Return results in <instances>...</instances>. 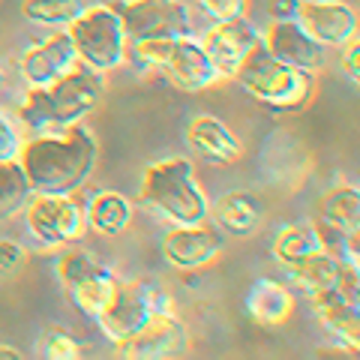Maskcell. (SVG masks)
Returning <instances> with one entry per match:
<instances>
[{
    "label": "cell",
    "instance_id": "6da1fadb",
    "mask_svg": "<svg viewBox=\"0 0 360 360\" xmlns=\"http://www.w3.org/2000/svg\"><path fill=\"white\" fill-rule=\"evenodd\" d=\"M99 160V144L94 132L82 123L66 129L37 132L21 141L18 162L25 168L33 193L75 195L82 189Z\"/></svg>",
    "mask_w": 360,
    "mask_h": 360
},
{
    "label": "cell",
    "instance_id": "7a4b0ae2",
    "mask_svg": "<svg viewBox=\"0 0 360 360\" xmlns=\"http://www.w3.org/2000/svg\"><path fill=\"white\" fill-rule=\"evenodd\" d=\"M103 94H105L103 72L90 70L84 63H75L70 72L60 75L51 84H42V87L27 84V94L18 108V120L33 135L66 129L72 123H82L99 105Z\"/></svg>",
    "mask_w": 360,
    "mask_h": 360
},
{
    "label": "cell",
    "instance_id": "3957f363",
    "mask_svg": "<svg viewBox=\"0 0 360 360\" xmlns=\"http://www.w3.org/2000/svg\"><path fill=\"white\" fill-rule=\"evenodd\" d=\"M139 201L172 225H195L210 213V201L186 156H168L144 168Z\"/></svg>",
    "mask_w": 360,
    "mask_h": 360
},
{
    "label": "cell",
    "instance_id": "277c9868",
    "mask_svg": "<svg viewBox=\"0 0 360 360\" xmlns=\"http://www.w3.org/2000/svg\"><path fill=\"white\" fill-rule=\"evenodd\" d=\"M231 78L246 94H252L258 103L270 105L274 111H303L315 94V75L276 60L264 49V42H258L246 54Z\"/></svg>",
    "mask_w": 360,
    "mask_h": 360
},
{
    "label": "cell",
    "instance_id": "5b68a950",
    "mask_svg": "<svg viewBox=\"0 0 360 360\" xmlns=\"http://www.w3.org/2000/svg\"><path fill=\"white\" fill-rule=\"evenodd\" d=\"M132 51L148 70H160L168 82L180 90H207L222 75L201 49L198 37H162V39H144L132 42Z\"/></svg>",
    "mask_w": 360,
    "mask_h": 360
},
{
    "label": "cell",
    "instance_id": "8992f818",
    "mask_svg": "<svg viewBox=\"0 0 360 360\" xmlns=\"http://www.w3.org/2000/svg\"><path fill=\"white\" fill-rule=\"evenodd\" d=\"M66 33L72 39L78 63L96 72H111L127 60V33H123L120 15L115 6H84L70 25Z\"/></svg>",
    "mask_w": 360,
    "mask_h": 360
},
{
    "label": "cell",
    "instance_id": "52a82bcc",
    "mask_svg": "<svg viewBox=\"0 0 360 360\" xmlns=\"http://www.w3.org/2000/svg\"><path fill=\"white\" fill-rule=\"evenodd\" d=\"M25 222L30 238L39 246H66L78 240L87 229L84 207L78 205L72 195L58 193H33L25 205Z\"/></svg>",
    "mask_w": 360,
    "mask_h": 360
},
{
    "label": "cell",
    "instance_id": "ba28073f",
    "mask_svg": "<svg viewBox=\"0 0 360 360\" xmlns=\"http://www.w3.org/2000/svg\"><path fill=\"white\" fill-rule=\"evenodd\" d=\"M115 9L120 15L127 42L189 37L193 33V18L180 0H123Z\"/></svg>",
    "mask_w": 360,
    "mask_h": 360
},
{
    "label": "cell",
    "instance_id": "9c48e42d",
    "mask_svg": "<svg viewBox=\"0 0 360 360\" xmlns=\"http://www.w3.org/2000/svg\"><path fill=\"white\" fill-rule=\"evenodd\" d=\"M186 348H189L186 324L177 315V309H172V312H150L139 333H132L129 340L117 342V357L172 360V357L186 354Z\"/></svg>",
    "mask_w": 360,
    "mask_h": 360
},
{
    "label": "cell",
    "instance_id": "30bf717a",
    "mask_svg": "<svg viewBox=\"0 0 360 360\" xmlns=\"http://www.w3.org/2000/svg\"><path fill=\"white\" fill-rule=\"evenodd\" d=\"M162 258L177 270H195L210 264L222 252L225 231L210 217L195 225H174L162 234Z\"/></svg>",
    "mask_w": 360,
    "mask_h": 360
},
{
    "label": "cell",
    "instance_id": "8fae6325",
    "mask_svg": "<svg viewBox=\"0 0 360 360\" xmlns=\"http://www.w3.org/2000/svg\"><path fill=\"white\" fill-rule=\"evenodd\" d=\"M201 49L207 51V58L217 66V72L222 78H231L238 72V66L243 58L250 54L258 42H262V30L246 15L240 18H225V21H213V27H207L198 37Z\"/></svg>",
    "mask_w": 360,
    "mask_h": 360
},
{
    "label": "cell",
    "instance_id": "7c38bea8",
    "mask_svg": "<svg viewBox=\"0 0 360 360\" xmlns=\"http://www.w3.org/2000/svg\"><path fill=\"white\" fill-rule=\"evenodd\" d=\"M297 25L324 49L357 37V13L342 0H297Z\"/></svg>",
    "mask_w": 360,
    "mask_h": 360
},
{
    "label": "cell",
    "instance_id": "4fadbf2b",
    "mask_svg": "<svg viewBox=\"0 0 360 360\" xmlns=\"http://www.w3.org/2000/svg\"><path fill=\"white\" fill-rule=\"evenodd\" d=\"M262 42L276 60L297 66V70L315 72L324 66V51L328 49H324L321 42H315L309 33L297 25V18L270 21V25L262 30Z\"/></svg>",
    "mask_w": 360,
    "mask_h": 360
},
{
    "label": "cell",
    "instance_id": "5bb4252c",
    "mask_svg": "<svg viewBox=\"0 0 360 360\" xmlns=\"http://www.w3.org/2000/svg\"><path fill=\"white\" fill-rule=\"evenodd\" d=\"M75 63H78V58H75L70 33H66V27H58V33H51L49 39L30 45V49L21 54L18 70H21V78H25L27 84L42 87V84L58 82V78L70 72Z\"/></svg>",
    "mask_w": 360,
    "mask_h": 360
},
{
    "label": "cell",
    "instance_id": "9a60e30c",
    "mask_svg": "<svg viewBox=\"0 0 360 360\" xmlns=\"http://www.w3.org/2000/svg\"><path fill=\"white\" fill-rule=\"evenodd\" d=\"M148 315H150V303H148L144 283H120L117 279L115 297L108 300V307L96 319V324L117 345L123 340H129L132 333H139L141 324L148 321Z\"/></svg>",
    "mask_w": 360,
    "mask_h": 360
},
{
    "label": "cell",
    "instance_id": "2e32d148",
    "mask_svg": "<svg viewBox=\"0 0 360 360\" xmlns=\"http://www.w3.org/2000/svg\"><path fill=\"white\" fill-rule=\"evenodd\" d=\"M186 141L198 156H205L213 165H234L243 160V144L219 117L198 115L189 120Z\"/></svg>",
    "mask_w": 360,
    "mask_h": 360
},
{
    "label": "cell",
    "instance_id": "e0dca14e",
    "mask_svg": "<svg viewBox=\"0 0 360 360\" xmlns=\"http://www.w3.org/2000/svg\"><path fill=\"white\" fill-rule=\"evenodd\" d=\"M309 300H312V312L321 321V328L330 330L348 352L357 354V345H360V307L357 303L342 297L336 288L315 291V295H309Z\"/></svg>",
    "mask_w": 360,
    "mask_h": 360
},
{
    "label": "cell",
    "instance_id": "ac0fdd59",
    "mask_svg": "<svg viewBox=\"0 0 360 360\" xmlns=\"http://www.w3.org/2000/svg\"><path fill=\"white\" fill-rule=\"evenodd\" d=\"M207 217L219 225L225 234H234V238H246L252 234L264 219V205L255 193H246V189H234V193H225L217 205H210Z\"/></svg>",
    "mask_w": 360,
    "mask_h": 360
},
{
    "label": "cell",
    "instance_id": "d6986e66",
    "mask_svg": "<svg viewBox=\"0 0 360 360\" xmlns=\"http://www.w3.org/2000/svg\"><path fill=\"white\" fill-rule=\"evenodd\" d=\"M246 312L262 324V328H279L295 312L291 291L276 279H255L250 295H246Z\"/></svg>",
    "mask_w": 360,
    "mask_h": 360
},
{
    "label": "cell",
    "instance_id": "ffe728a7",
    "mask_svg": "<svg viewBox=\"0 0 360 360\" xmlns=\"http://www.w3.org/2000/svg\"><path fill=\"white\" fill-rule=\"evenodd\" d=\"M132 219V201L120 193H96L84 205V222L87 229H94L96 234L105 238H117Z\"/></svg>",
    "mask_w": 360,
    "mask_h": 360
},
{
    "label": "cell",
    "instance_id": "44dd1931",
    "mask_svg": "<svg viewBox=\"0 0 360 360\" xmlns=\"http://www.w3.org/2000/svg\"><path fill=\"white\" fill-rule=\"evenodd\" d=\"M319 217L324 225H330L336 231H345V234L360 231L357 186H333L330 193H324V198L319 201Z\"/></svg>",
    "mask_w": 360,
    "mask_h": 360
},
{
    "label": "cell",
    "instance_id": "7402d4cb",
    "mask_svg": "<svg viewBox=\"0 0 360 360\" xmlns=\"http://www.w3.org/2000/svg\"><path fill=\"white\" fill-rule=\"evenodd\" d=\"M115 288H117V276L111 274L108 267H103V270H96V274L84 276L82 283L70 285L66 291H70V300L78 312L90 315V319H99L103 309L108 307V300L115 297Z\"/></svg>",
    "mask_w": 360,
    "mask_h": 360
},
{
    "label": "cell",
    "instance_id": "603a6c76",
    "mask_svg": "<svg viewBox=\"0 0 360 360\" xmlns=\"http://www.w3.org/2000/svg\"><path fill=\"white\" fill-rule=\"evenodd\" d=\"M288 270H291V276H295V285L300 291H307V295L336 288V283H340V262L324 250H315L312 255H307L303 262H297Z\"/></svg>",
    "mask_w": 360,
    "mask_h": 360
},
{
    "label": "cell",
    "instance_id": "cb8c5ba5",
    "mask_svg": "<svg viewBox=\"0 0 360 360\" xmlns=\"http://www.w3.org/2000/svg\"><path fill=\"white\" fill-rule=\"evenodd\" d=\"M315 250H321V240L312 222H291L274 238V258L283 267H295Z\"/></svg>",
    "mask_w": 360,
    "mask_h": 360
},
{
    "label": "cell",
    "instance_id": "d4e9b609",
    "mask_svg": "<svg viewBox=\"0 0 360 360\" xmlns=\"http://www.w3.org/2000/svg\"><path fill=\"white\" fill-rule=\"evenodd\" d=\"M30 195H33V189H30L25 168L18 162V156L0 160V219H9L15 213H21Z\"/></svg>",
    "mask_w": 360,
    "mask_h": 360
},
{
    "label": "cell",
    "instance_id": "484cf974",
    "mask_svg": "<svg viewBox=\"0 0 360 360\" xmlns=\"http://www.w3.org/2000/svg\"><path fill=\"white\" fill-rule=\"evenodd\" d=\"M84 6H87L84 0H21V15L30 25L66 27Z\"/></svg>",
    "mask_w": 360,
    "mask_h": 360
},
{
    "label": "cell",
    "instance_id": "4316f807",
    "mask_svg": "<svg viewBox=\"0 0 360 360\" xmlns=\"http://www.w3.org/2000/svg\"><path fill=\"white\" fill-rule=\"evenodd\" d=\"M103 267H105V264L99 262L94 252H87V250H72V252H66L60 262H58V276H60V283L70 288V285L82 283L84 276L96 274V270H103Z\"/></svg>",
    "mask_w": 360,
    "mask_h": 360
},
{
    "label": "cell",
    "instance_id": "83f0119b",
    "mask_svg": "<svg viewBox=\"0 0 360 360\" xmlns=\"http://www.w3.org/2000/svg\"><path fill=\"white\" fill-rule=\"evenodd\" d=\"M39 354L49 360H78V357H84V348L70 330L49 328L39 336Z\"/></svg>",
    "mask_w": 360,
    "mask_h": 360
},
{
    "label": "cell",
    "instance_id": "f1b7e54d",
    "mask_svg": "<svg viewBox=\"0 0 360 360\" xmlns=\"http://www.w3.org/2000/svg\"><path fill=\"white\" fill-rule=\"evenodd\" d=\"M21 141H25V132L18 129V123L0 115V160H13V156H18Z\"/></svg>",
    "mask_w": 360,
    "mask_h": 360
},
{
    "label": "cell",
    "instance_id": "f546056e",
    "mask_svg": "<svg viewBox=\"0 0 360 360\" xmlns=\"http://www.w3.org/2000/svg\"><path fill=\"white\" fill-rule=\"evenodd\" d=\"M25 246L15 243V240H6V238H0V279H6V276H13L15 270L25 264Z\"/></svg>",
    "mask_w": 360,
    "mask_h": 360
},
{
    "label": "cell",
    "instance_id": "4dcf8cb0",
    "mask_svg": "<svg viewBox=\"0 0 360 360\" xmlns=\"http://www.w3.org/2000/svg\"><path fill=\"white\" fill-rule=\"evenodd\" d=\"M205 6V13L213 21H225V18H240L246 15V0H198Z\"/></svg>",
    "mask_w": 360,
    "mask_h": 360
},
{
    "label": "cell",
    "instance_id": "1f68e13d",
    "mask_svg": "<svg viewBox=\"0 0 360 360\" xmlns=\"http://www.w3.org/2000/svg\"><path fill=\"white\" fill-rule=\"evenodd\" d=\"M340 66H342V72L352 78L354 84L360 82V42H357V37H352V39L345 42V51H342V58H340Z\"/></svg>",
    "mask_w": 360,
    "mask_h": 360
},
{
    "label": "cell",
    "instance_id": "d6a6232c",
    "mask_svg": "<svg viewBox=\"0 0 360 360\" xmlns=\"http://www.w3.org/2000/svg\"><path fill=\"white\" fill-rule=\"evenodd\" d=\"M270 21H288L297 15V0H270Z\"/></svg>",
    "mask_w": 360,
    "mask_h": 360
},
{
    "label": "cell",
    "instance_id": "836d02e7",
    "mask_svg": "<svg viewBox=\"0 0 360 360\" xmlns=\"http://www.w3.org/2000/svg\"><path fill=\"white\" fill-rule=\"evenodd\" d=\"M25 354L18 352L15 345H0V360H21Z\"/></svg>",
    "mask_w": 360,
    "mask_h": 360
},
{
    "label": "cell",
    "instance_id": "e575fe53",
    "mask_svg": "<svg viewBox=\"0 0 360 360\" xmlns=\"http://www.w3.org/2000/svg\"><path fill=\"white\" fill-rule=\"evenodd\" d=\"M6 84V72H4V66H0V87Z\"/></svg>",
    "mask_w": 360,
    "mask_h": 360
}]
</instances>
